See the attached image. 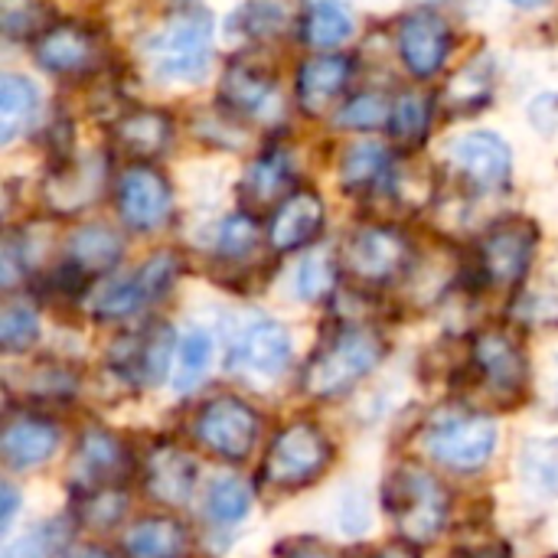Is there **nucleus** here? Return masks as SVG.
Here are the masks:
<instances>
[{"label": "nucleus", "mask_w": 558, "mask_h": 558, "mask_svg": "<svg viewBox=\"0 0 558 558\" xmlns=\"http://www.w3.org/2000/svg\"><path fill=\"white\" fill-rule=\"evenodd\" d=\"M0 494H3V517H0V526L7 530V526H10V520H13V513H16V494H13V487H10V484H3V487H0Z\"/></svg>", "instance_id": "a19ab883"}, {"label": "nucleus", "mask_w": 558, "mask_h": 558, "mask_svg": "<svg viewBox=\"0 0 558 558\" xmlns=\"http://www.w3.org/2000/svg\"><path fill=\"white\" fill-rule=\"evenodd\" d=\"M513 3H520V7H543L546 0H513Z\"/></svg>", "instance_id": "c03bdc74"}, {"label": "nucleus", "mask_w": 558, "mask_h": 558, "mask_svg": "<svg viewBox=\"0 0 558 558\" xmlns=\"http://www.w3.org/2000/svg\"><path fill=\"white\" fill-rule=\"evenodd\" d=\"M291 363V333L271 320V317H252L245 320L229 347V369L255 376V379H275Z\"/></svg>", "instance_id": "423d86ee"}, {"label": "nucleus", "mask_w": 558, "mask_h": 558, "mask_svg": "<svg viewBox=\"0 0 558 558\" xmlns=\"http://www.w3.org/2000/svg\"><path fill=\"white\" fill-rule=\"evenodd\" d=\"M170 206H173V196H170V183L163 180V173H157L154 167H144V163H134L121 173L118 209L131 229L150 232V229L163 226L170 216Z\"/></svg>", "instance_id": "9b49d317"}, {"label": "nucleus", "mask_w": 558, "mask_h": 558, "mask_svg": "<svg viewBox=\"0 0 558 558\" xmlns=\"http://www.w3.org/2000/svg\"><path fill=\"white\" fill-rule=\"evenodd\" d=\"M291 186V167L281 154H265L258 157L242 180V203L252 209H268L275 203L288 199Z\"/></svg>", "instance_id": "393cba45"}, {"label": "nucleus", "mask_w": 558, "mask_h": 558, "mask_svg": "<svg viewBox=\"0 0 558 558\" xmlns=\"http://www.w3.org/2000/svg\"><path fill=\"white\" fill-rule=\"evenodd\" d=\"M255 242H258V229H255V222H252L248 216H232V219H226L222 229H219V252H222L226 258H242V255H248V252L255 248Z\"/></svg>", "instance_id": "e433bc0d"}, {"label": "nucleus", "mask_w": 558, "mask_h": 558, "mask_svg": "<svg viewBox=\"0 0 558 558\" xmlns=\"http://www.w3.org/2000/svg\"><path fill=\"white\" fill-rule=\"evenodd\" d=\"M121 258V239L108 226H85L69 242V265L82 275H101Z\"/></svg>", "instance_id": "a878e982"}, {"label": "nucleus", "mask_w": 558, "mask_h": 558, "mask_svg": "<svg viewBox=\"0 0 558 558\" xmlns=\"http://www.w3.org/2000/svg\"><path fill=\"white\" fill-rule=\"evenodd\" d=\"M330 458H333V448L320 435V428L291 425L275 438L268 461H265V477L275 487H304L327 471Z\"/></svg>", "instance_id": "39448f33"}, {"label": "nucleus", "mask_w": 558, "mask_h": 558, "mask_svg": "<svg viewBox=\"0 0 558 558\" xmlns=\"http://www.w3.org/2000/svg\"><path fill=\"white\" fill-rule=\"evenodd\" d=\"M213 363V340L203 330H190L177 347V392H190L203 383L206 369Z\"/></svg>", "instance_id": "7c9ffc66"}, {"label": "nucleus", "mask_w": 558, "mask_h": 558, "mask_svg": "<svg viewBox=\"0 0 558 558\" xmlns=\"http://www.w3.org/2000/svg\"><path fill=\"white\" fill-rule=\"evenodd\" d=\"M347 78H350L347 56H314L298 72V101L304 105V111L320 114L347 88Z\"/></svg>", "instance_id": "a211bd4d"}, {"label": "nucleus", "mask_w": 558, "mask_h": 558, "mask_svg": "<svg viewBox=\"0 0 558 558\" xmlns=\"http://www.w3.org/2000/svg\"><path fill=\"white\" fill-rule=\"evenodd\" d=\"M72 471L85 487H111L124 474V451H121L118 438L92 428L75 451Z\"/></svg>", "instance_id": "aec40b11"}, {"label": "nucleus", "mask_w": 558, "mask_h": 558, "mask_svg": "<svg viewBox=\"0 0 558 558\" xmlns=\"http://www.w3.org/2000/svg\"><path fill=\"white\" fill-rule=\"evenodd\" d=\"M69 558H114L108 549H98V546H82V549H75Z\"/></svg>", "instance_id": "79ce46f5"}, {"label": "nucleus", "mask_w": 558, "mask_h": 558, "mask_svg": "<svg viewBox=\"0 0 558 558\" xmlns=\"http://www.w3.org/2000/svg\"><path fill=\"white\" fill-rule=\"evenodd\" d=\"M36 108H39L36 85L20 75H7L0 85V141L10 144L16 134H23L26 124L36 118Z\"/></svg>", "instance_id": "bb28decb"}, {"label": "nucleus", "mask_w": 558, "mask_h": 558, "mask_svg": "<svg viewBox=\"0 0 558 558\" xmlns=\"http://www.w3.org/2000/svg\"><path fill=\"white\" fill-rule=\"evenodd\" d=\"M39 337V317L26 304H7L0 314V343L7 353H20L33 347Z\"/></svg>", "instance_id": "72a5a7b5"}, {"label": "nucleus", "mask_w": 558, "mask_h": 558, "mask_svg": "<svg viewBox=\"0 0 558 558\" xmlns=\"http://www.w3.org/2000/svg\"><path fill=\"white\" fill-rule=\"evenodd\" d=\"M36 59L46 72H59V75L85 72L98 59V43L88 29L75 23L52 26L36 39Z\"/></svg>", "instance_id": "dca6fc26"}, {"label": "nucleus", "mask_w": 558, "mask_h": 558, "mask_svg": "<svg viewBox=\"0 0 558 558\" xmlns=\"http://www.w3.org/2000/svg\"><path fill=\"white\" fill-rule=\"evenodd\" d=\"M451 49V26L432 10H418L402 20L399 26V52L412 75L428 78L435 75Z\"/></svg>", "instance_id": "f8f14e48"}, {"label": "nucleus", "mask_w": 558, "mask_h": 558, "mask_svg": "<svg viewBox=\"0 0 558 558\" xmlns=\"http://www.w3.org/2000/svg\"><path fill=\"white\" fill-rule=\"evenodd\" d=\"M425 448L441 468L474 474L497 448V425L484 415H445L428 428Z\"/></svg>", "instance_id": "20e7f679"}, {"label": "nucleus", "mask_w": 558, "mask_h": 558, "mask_svg": "<svg viewBox=\"0 0 558 558\" xmlns=\"http://www.w3.org/2000/svg\"><path fill=\"white\" fill-rule=\"evenodd\" d=\"M386 356V343L379 333L366 327H347L330 343L320 347V353L311 360L304 373V389L314 399H333L347 389H353L360 379H366Z\"/></svg>", "instance_id": "f03ea898"}, {"label": "nucleus", "mask_w": 558, "mask_h": 558, "mask_svg": "<svg viewBox=\"0 0 558 558\" xmlns=\"http://www.w3.org/2000/svg\"><path fill=\"white\" fill-rule=\"evenodd\" d=\"M154 75L167 82H196L203 78L213 52V20L209 13L186 0L170 13V20L144 46Z\"/></svg>", "instance_id": "f257e3e1"}, {"label": "nucleus", "mask_w": 558, "mask_h": 558, "mask_svg": "<svg viewBox=\"0 0 558 558\" xmlns=\"http://www.w3.org/2000/svg\"><path fill=\"white\" fill-rule=\"evenodd\" d=\"M124 494L121 490H111V487H95V494L85 500L82 507V517L92 523V526H111L121 513H124Z\"/></svg>", "instance_id": "4c0bfd02"}, {"label": "nucleus", "mask_w": 558, "mask_h": 558, "mask_svg": "<svg viewBox=\"0 0 558 558\" xmlns=\"http://www.w3.org/2000/svg\"><path fill=\"white\" fill-rule=\"evenodd\" d=\"M173 134V124L163 111L154 108H137L128 111L118 124H114V141L124 154L131 157H157L167 141Z\"/></svg>", "instance_id": "4be33fe9"}, {"label": "nucleus", "mask_w": 558, "mask_h": 558, "mask_svg": "<svg viewBox=\"0 0 558 558\" xmlns=\"http://www.w3.org/2000/svg\"><path fill=\"white\" fill-rule=\"evenodd\" d=\"M124 347H128V360H114V366L124 376H134L144 383H160L167 376L170 350H173V337L167 327L141 333V337H128Z\"/></svg>", "instance_id": "b1692460"}, {"label": "nucleus", "mask_w": 558, "mask_h": 558, "mask_svg": "<svg viewBox=\"0 0 558 558\" xmlns=\"http://www.w3.org/2000/svg\"><path fill=\"white\" fill-rule=\"evenodd\" d=\"M177 271H180L177 255H170V252L154 255L137 275L121 278V281H111V284L98 294L95 314L105 317V320H118V317L137 314L141 307H147L154 298H160V294L173 284Z\"/></svg>", "instance_id": "1a4fd4ad"}, {"label": "nucleus", "mask_w": 558, "mask_h": 558, "mask_svg": "<svg viewBox=\"0 0 558 558\" xmlns=\"http://www.w3.org/2000/svg\"><path fill=\"white\" fill-rule=\"evenodd\" d=\"M520 474L530 487L543 494H558V438H533L523 445Z\"/></svg>", "instance_id": "c85d7f7f"}, {"label": "nucleus", "mask_w": 558, "mask_h": 558, "mask_svg": "<svg viewBox=\"0 0 558 558\" xmlns=\"http://www.w3.org/2000/svg\"><path fill=\"white\" fill-rule=\"evenodd\" d=\"M43 16L36 0H3V29L10 36H26L36 29V20Z\"/></svg>", "instance_id": "58836bf2"}, {"label": "nucleus", "mask_w": 558, "mask_h": 558, "mask_svg": "<svg viewBox=\"0 0 558 558\" xmlns=\"http://www.w3.org/2000/svg\"><path fill=\"white\" fill-rule=\"evenodd\" d=\"M304 36L311 46H340L353 36V20L340 3H317L304 20Z\"/></svg>", "instance_id": "2f4dec72"}, {"label": "nucleus", "mask_w": 558, "mask_h": 558, "mask_svg": "<svg viewBox=\"0 0 558 558\" xmlns=\"http://www.w3.org/2000/svg\"><path fill=\"white\" fill-rule=\"evenodd\" d=\"M222 101L239 114L262 118L275 105V78L258 65L239 62L222 78Z\"/></svg>", "instance_id": "412c9836"}, {"label": "nucleus", "mask_w": 558, "mask_h": 558, "mask_svg": "<svg viewBox=\"0 0 558 558\" xmlns=\"http://www.w3.org/2000/svg\"><path fill=\"white\" fill-rule=\"evenodd\" d=\"M389 170V150L383 144H373V141H363V144H353L340 163V177L350 190H369L376 186Z\"/></svg>", "instance_id": "cd10ccee"}, {"label": "nucleus", "mask_w": 558, "mask_h": 558, "mask_svg": "<svg viewBox=\"0 0 558 558\" xmlns=\"http://www.w3.org/2000/svg\"><path fill=\"white\" fill-rule=\"evenodd\" d=\"M389 114H392V105H389L383 95L369 92V95L353 98V101L343 108L340 121H343V124H350V128H366V131H369V128L389 124Z\"/></svg>", "instance_id": "f704fd0d"}, {"label": "nucleus", "mask_w": 558, "mask_h": 558, "mask_svg": "<svg viewBox=\"0 0 558 558\" xmlns=\"http://www.w3.org/2000/svg\"><path fill=\"white\" fill-rule=\"evenodd\" d=\"M333 281H337L333 262L327 255H314L298 271V294L307 298V301H317V298H324L333 288Z\"/></svg>", "instance_id": "c9c22d12"}, {"label": "nucleus", "mask_w": 558, "mask_h": 558, "mask_svg": "<svg viewBox=\"0 0 558 558\" xmlns=\"http://www.w3.org/2000/svg\"><path fill=\"white\" fill-rule=\"evenodd\" d=\"M474 363L484 373L487 386L504 396V399H517L526 386V356L517 347L513 337L500 333V330H487L477 337L474 343Z\"/></svg>", "instance_id": "4468645a"}, {"label": "nucleus", "mask_w": 558, "mask_h": 558, "mask_svg": "<svg viewBox=\"0 0 558 558\" xmlns=\"http://www.w3.org/2000/svg\"><path fill=\"white\" fill-rule=\"evenodd\" d=\"M451 160L474 190H497L510 180V147L490 131H471L458 137Z\"/></svg>", "instance_id": "ddd939ff"}, {"label": "nucleus", "mask_w": 558, "mask_h": 558, "mask_svg": "<svg viewBox=\"0 0 558 558\" xmlns=\"http://www.w3.org/2000/svg\"><path fill=\"white\" fill-rule=\"evenodd\" d=\"M124 549L131 558H183L186 530L170 517H147L131 526Z\"/></svg>", "instance_id": "5701e85b"}, {"label": "nucleus", "mask_w": 558, "mask_h": 558, "mask_svg": "<svg viewBox=\"0 0 558 558\" xmlns=\"http://www.w3.org/2000/svg\"><path fill=\"white\" fill-rule=\"evenodd\" d=\"M428 121H432V98L425 92L412 88L392 101V114H389L392 137H399L405 144H418L428 131Z\"/></svg>", "instance_id": "c756f323"}, {"label": "nucleus", "mask_w": 558, "mask_h": 558, "mask_svg": "<svg viewBox=\"0 0 558 558\" xmlns=\"http://www.w3.org/2000/svg\"><path fill=\"white\" fill-rule=\"evenodd\" d=\"M536 252V229L523 219L500 222L481 245V268L490 284L513 288L526 278Z\"/></svg>", "instance_id": "9d476101"}, {"label": "nucleus", "mask_w": 558, "mask_h": 558, "mask_svg": "<svg viewBox=\"0 0 558 558\" xmlns=\"http://www.w3.org/2000/svg\"><path fill=\"white\" fill-rule=\"evenodd\" d=\"M320 226H324V199L314 190H298L284 203H278L268 226V239L278 252H294L314 242Z\"/></svg>", "instance_id": "2eb2a0df"}, {"label": "nucleus", "mask_w": 558, "mask_h": 558, "mask_svg": "<svg viewBox=\"0 0 558 558\" xmlns=\"http://www.w3.org/2000/svg\"><path fill=\"white\" fill-rule=\"evenodd\" d=\"M409 262V245L396 229L386 226H366L350 235L343 245V268L366 284H386L392 281Z\"/></svg>", "instance_id": "6e6552de"}, {"label": "nucleus", "mask_w": 558, "mask_h": 558, "mask_svg": "<svg viewBox=\"0 0 558 558\" xmlns=\"http://www.w3.org/2000/svg\"><path fill=\"white\" fill-rule=\"evenodd\" d=\"M366 558H415V553L412 549H402V546H389V549H379L376 556Z\"/></svg>", "instance_id": "37998d69"}, {"label": "nucleus", "mask_w": 558, "mask_h": 558, "mask_svg": "<svg viewBox=\"0 0 558 558\" xmlns=\"http://www.w3.org/2000/svg\"><path fill=\"white\" fill-rule=\"evenodd\" d=\"M193 432H196L199 445L209 448L213 454H219L226 461H242L255 448L258 415L239 399H216L199 412Z\"/></svg>", "instance_id": "0eeeda50"}, {"label": "nucleus", "mask_w": 558, "mask_h": 558, "mask_svg": "<svg viewBox=\"0 0 558 558\" xmlns=\"http://www.w3.org/2000/svg\"><path fill=\"white\" fill-rule=\"evenodd\" d=\"M386 507L396 530L412 546H428L448 523V490L418 468H402L389 477Z\"/></svg>", "instance_id": "7ed1b4c3"}, {"label": "nucleus", "mask_w": 558, "mask_h": 558, "mask_svg": "<svg viewBox=\"0 0 558 558\" xmlns=\"http://www.w3.org/2000/svg\"><path fill=\"white\" fill-rule=\"evenodd\" d=\"M3 558H43V546H39V539L33 536V539H23V543H16L10 553Z\"/></svg>", "instance_id": "ea45409f"}, {"label": "nucleus", "mask_w": 558, "mask_h": 558, "mask_svg": "<svg viewBox=\"0 0 558 558\" xmlns=\"http://www.w3.org/2000/svg\"><path fill=\"white\" fill-rule=\"evenodd\" d=\"M248 507H252V494L235 477H219L206 490V517L219 526H232V523L245 520Z\"/></svg>", "instance_id": "473e14b6"}, {"label": "nucleus", "mask_w": 558, "mask_h": 558, "mask_svg": "<svg viewBox=\"0 0 558 558\" xmlns=\"http://www.w3.org/2000/svg\"><path fill=\"white\" fill-rule=\"evenodd\" d=\"M56 448H59L56 425H49L43 418H26V415L10 422L3 428V438H0L3 464L13 471H33L39 464H46Z\"/></svg>", "instance_id": "f3484780"}, {"label": "nucleus", "mask_w": 558, "mask_h": 558, "mask_svg": "<svg viewBox=\"0 0 558 558\" xmlns=\"http://www.w3.org/2000/svg\"><path fill=\"white\" fill-rule=\"evenodd\" d=\"M196 487V464L190 461L186 451L180 448H157L150 464H147V490L167 504V507H180L190 500Z\"/></svg>", "instance_id": "6ab92c4d"}]
</instances>
